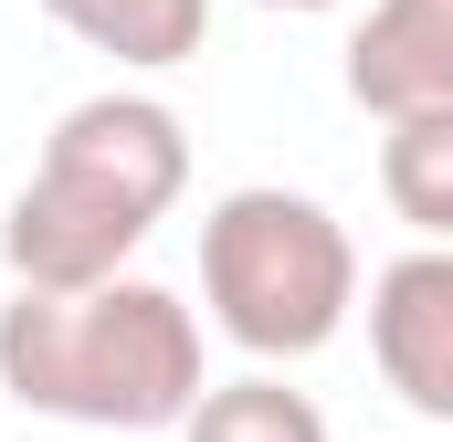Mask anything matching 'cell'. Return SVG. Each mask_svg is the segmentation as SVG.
<instances>
[{
  "instance_id": "obj_1",
  "label": "cell",
  "mask_w": 453,
  "mask_h": 442,
  "mask_svg": "<svg viewBox=\"0 0 453 442\" xmlns=\"http://www.w3.org/2000/svg\"><path fill=\"white\" fill-rule=\"evenodd\" d=\"M180 190H190V126L158 95H137V85H106V95L53 116L42 169L0 211V263H11L21 295L116 285L127 253L169 221Z\"/></svg>"
},
{
  "instance_id": "obj_2",
  "label": "cell",
  "mask_w": 453,
  "mask_h": 442,
  "mask_svg": "<svg viewBox=\"0 0 453 442\" xmlns=\"http://www.w3.org/2000/svg\"><path fill=\"white\" fill-rule=\"evenodd\" d=\"M0 390L42 422H85V432H180L211 390L201 316L148 274H116L85 295H11L0 306Z\"/></svg>"
},
{
  "instance_id": "obj_3",
  "label": "cell",
  "mask_w": 453,
  "mask_h": 442,
  "mask_svg": "<svg viewBox=\"0 0 453 442\" xmlns=\"http://www.w3.org/2000/svg\"><path fill=\"white\" fill-rule=\"evenodd\" d=\"M201 306L242 358H317L358 306V242L306 190H222L201 211Z\"/></svg>"
},
{
  "instance_id": "obj_4",
  "label": "cell",
  "mask_w": 453,
  "mask_h": 442,
  "mask_svg": "<svg viewBox=\"0 0 453 442\" xmlns=\"http://www.w3.org/2000/svg\"><path fill=\"white\" fill-rule=\"evenodd\" d=\"M369 358L401 411L453 422V242H411L369 274Z\"/></svg>"
},
{
  "instance_id": "obj_5",
  "label": "cell",
  "mask_w": 453,
  "mask_h": 442,
  "mask_svg": "<svg viewBox=\"0 0 453 442\" xmlns=\"http://www.w3.org/2000/svg\"><path fill=\"white\" fill-rule=\"evenodd\" d=\"M348 95L380 126L453 106V0H369V21L348 32Z\"/></svg>"
},
{
  "instance_id": "obj_6",
  "label": "cell",
  "mask_w": 453,
  "mask_h": 442,
  "mask_svg": "<svg viewBox=\"0 0 453 442\" xmlns=\"http://www.w3.org/2000/svg\"><path fill=\"white\" fill-rule=\"evenodd\" d=\"M74 42L116 53L127 74H169L211 42V0H42Z\"/></svg>"
},
{
  "instance_id": "obj_7",
  "label": "cell",
  "mask_w": 453,
  "mask_h": 442,
  "mask_svg": "<svg viewBox=\"0 0 453 442\" xmlns=\"http://www.w3.org/2000/svg\"><path fill=\"white\" fill-rule=\"evenodd\" d=\"M380 201L422 242H453V106L390 116V137H380Z\"/></svg>"
},
{
  "instance_id": "obj_8",
  "label": "cell",
  "mask_w": 453,
  "mask_h": 442,
  "mask_svg": "<svg viewBox=\"0 0 453 442\" xmlns=\"http://www.w3.org/2000/svg\"><path fill=\"white\" fill-rule=\"evenodd\" d=\"M180 442H338L327 411L306 390H285L274 369H242V379H211L201 411L180 422Z\"/></svg>"
},
{
  "instance_id": "obj_9",
  "label": "cell",
  "mask_w": 453,
  "mask_h": 442,
  "mask_svg": "<svg viewBox=\"0 0 453 442\" xmlns=\"http://www.w3.org/2000/svg\"><path fill=\"white\" fill-rule=\"evenodd\" d=\"M264 11H338V0H264Z\"/></svg>"
}]
</instances>
